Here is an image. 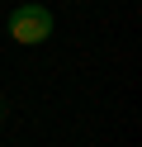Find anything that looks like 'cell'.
<instances>
[{
    "mask_svg": "<svg viewBox=\"0 0 142 147\" xmlns=\"http://www.w3.org/2000/svg\"><path fill=\"white\" fill-rule=\"evenodd\" d=\"M9 38L24 43V48H33V43H47L52 38V10L47 5H38V0H28V5H14L9 10Z\"/></svg>",
    "mask_w": 142,
    "mask_h": 147,
    "instance_id": "1",
    "label": "cell"
},
{
    "mask_svg": "<svg viewBox=\"0 0 142 147\" xmlns=\"http://www.w3.org/2000/svg\"><path fill=\"white\" fill-rule=\"evenodd\" d=\"M0 119H5V100H0Z\"/></svg>",
    "mask_w": 142,
    "mask_h": 147,
    "instance_id": "2",
    "label": "cell"
}]
</instances>
